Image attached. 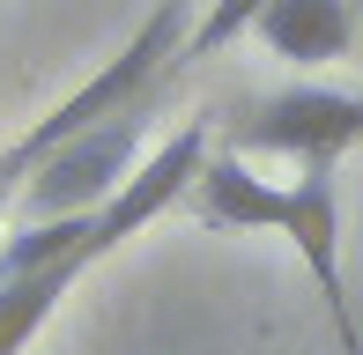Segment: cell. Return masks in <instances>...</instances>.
I'll return each mask as SVG.
<instances>
[{
  "mask_svg": "<svg viewBox=\"0 0 363 355\" xmlns=\"http://www.w3.org/2000/svg\"><path fill=\"white\" fill-rule=\"evenodd\" d=\"M259 8H267V0H208L201 23H193L186 45H178V59H216V52H230L238 37H252Z\"/></svg>",
  "mask_w": 363,
  "mask_h": 355,
  "instance_id": "52a82bcc",
  "label": "cell"
},
{
  "mask_svg": "<svg viewBox=\"0 0 363 355\" xmlns=\"http://www.w3.org/2000/svg\"><path fill=\"white\" fill-rule=\"evenodd\" d=\"M82 260H60V267H30V274H0V355H23L52 326V311L67 303V289L82 281Z\"/></svg>",
  "mask_w": 363,
  "mask_h": 355,
  "instance_id": "8992f818",
  "label": "cell"
},
{
  "mask_svg": "<svg viewBox=\"0 0 363 355\" xmlns=\"http://www.w3.org/2000/svg\"><path fill=\"white\" fill-rule=\"evenodd\" d=\"M230 149L238 156H282V163H341L349 149H363V96L289 82V89L259 96L230 126Z\"/></svg>",
  "mask_w": 363,
  "mask_h": 355,
  "instance_id": "3957f363",
  "label": "cell"
},
{
  "mask_svg": "<svg viewBox=\"0 0 363 355\" xmlns=\"http://www.w3.org/2000/svg\"><path fill=\"white\" fill-rule=\"evenodd\" d=\"M141 111L126 119H104V126H82L60 149H45L30 178L15 185V215L23 222H60V215H96L111 192L126 185V170L141 163Z\"/></svg>",
  "mask_w": 363,
  "mask_h": 355,
  "instance_id": "7a4b0ae2",
  "label": "cell"
},
{
  "mask_svg": "<svg viewBox=\"0 0 363 355\" xmlns=\"http://www.w3.org/2000/svg\"><path fill=\"white\" fill-rule=\"evenodd\" d=\"M326 318H334V348L341 355H363V326H356V311H349V289H326Z\"/></svg>",
  "mask_w": 363,
  "mask_h": 355,
  "instance_id": "ba28073f",
  "label": "cell"
},
{
  "mask_svg": "<svg viewBox=\"0 0 363 355\" xmlns=\"http://www.w3.org/2000/svg\"><path fill=\"white\" fill-rule=\"evenodd\" d=\"M8 207H15V185H8V178H0V215H8Z\"/></svg>",
  "mask_w": 363,
  "mask_h": 355,
  "instance_id": "9c48e42d",
  "label": "cell"
},
{
  "mask_svg": "<svg viewBox=\"0 0 363 355\" xmlns=\"http://www.w3.org/2000/svg\"><path fill=\"white\" fill-rule=\"evenodd\" d=\"M252 37L259 52L289 59V67H334L356 45V8L349 0H267Z\"/></svg>",
  "mask_w": 363,
  "mask_h": 355,
  "instance_id": "5b68a950",
  "label": "cell"
},
{
  "mask_svg": "<svg viewBox=\"0 0 363 355\" xmlns=\"http://www.w3.org/2000/svg\"><path fill=\"white\" fill-rule=\"evenodd\" d=\"M186 8L193 0H156V8L141 15V30L119 45V52L104 59V67L89 74L74 96H60L52 111H45L38 126H23V134L0 149V178L8 185H23L30 178V163H38L45 149H60L67 134H82V126H104V119H126V111H141V96H148V82H156L163 67L178 59V45H186Z\"/></svg>",
  "mask_w": 363,
  "mask_h": 355,
  "instance_id": "6da1fadb",
  "label": "cell"
},
{
  "mask_svg": "<svg viewBox=\"0 0 363 355\" xmlns=\"http://www.w3.org/2000/svg\"><path fill=\"white\" fill-rule=\"evenodd\" d=\"M193 215L208 222V230H238V237H274L282 230V207H289V185H274V178L252 170V156L223 149L208 156L201 178H193Z\"/></svg>",
  "mask_w": 363,
  "mask_h": 355,
  "instance_id": "277c9868",
  "label": "cell"
}]
</instances>
